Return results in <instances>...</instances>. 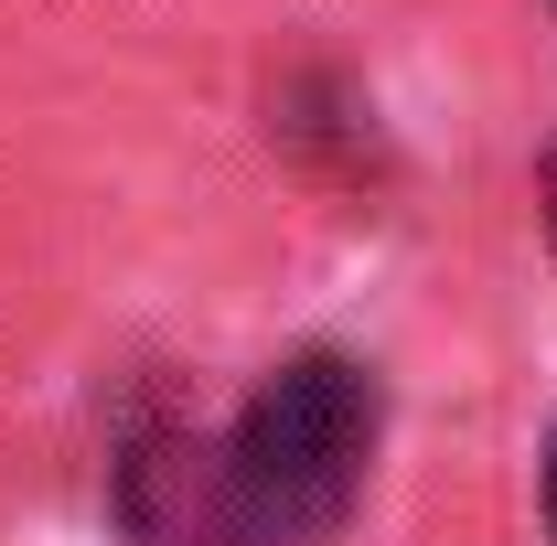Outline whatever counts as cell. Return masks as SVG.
I'll return each mask as SVG.
<instances>
[{
    "mask_svg": "<svg viewBox=\"0 0 557 546\" xmlns=\"http://www.w3.org/2000/svg\"><path fill=\"white\" fill-rule=\"evenodd\" d=\"M375 461V375L354 353H289L214 439L225 546H322Z\"/></svg>",
    "mask_w": 557,
    "mask_h": 546,
    "instance_id": "obj_1",
    "label": "cell"
},
{
    "mask_svg": "<svg viewBox=\"0 0 557 546\" xmlns=\"http://www.w3.org/2000/svg\"><path fill=\"white\" fill-rule=\"evenodd\" d=\"M536 194H547V247H557V150H547V172H536Z\"/></svg>",
    "mask_w": 557,
    "mask_h": 546,
    "instance_id": "obj_2",
    "label": "cell"
},
{
    "mask_svg": "<svg viewBox=\"0 0 557 546\" xmlns=\"http://www.w3.org/2000/svg\"><path fill=\"white\" fill-rule=\"evenodd\" d=\"M547 525H557V439H547Z\"/></svg>",
    "mask_w": 557,
    "mask_h": 546,
    "instance_id": "obj_3",
    "label": "cell"
}]
</instances>
